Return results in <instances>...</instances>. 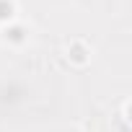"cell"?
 I'll return each instance as SVG.
<instances>
[{"instance_id":"obj_1","label":"cell","mask_w":132,"mask_h":132,"mask_svg":"<svg viewBox=\"0 0 132 132\" xmlns=\"http://www.w3.org/2000/svg\"><path fill=\"white\" fill-rule=\"evenodd\" d=\"M3 39H5L8 44H23V42L29 39V31H26V26H21V23H8L5 31H3Z\"/></svg>"},{"instance_id":"obj_2","label":"cell","mask_w":132,"mask_h":132,"mask_svg":"<svg viewBox=\"0 0 132 132\" xmlns=\"http://www.w3.org/2000/svg\"><path fill=\"white\" fill-rule=\"evenodd\" d=\"M68 57H70V62H75V65H86L88 57H91V49H88L83 42H73V44L68 47Z\"/></svg>"},{"instance_id":"obj_3","label":"cell","mask_w":132,"mask_h":132,"mask_svg":"<svg viewBox=\"0 0 132 132\" xmlns=\"http://www.w3.org/2000/svg\"><path fill=\"white\" fill-rule=\"evenodd\" d=\"M16 16V5L13 0H0V23H8Z\"/></svg>"}]
</instances>
